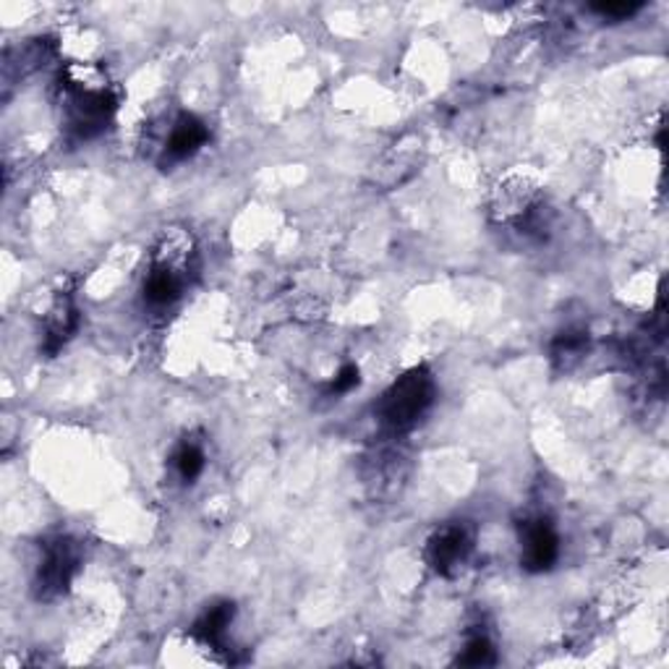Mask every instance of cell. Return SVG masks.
<instances>
[{
	"mask_svg": "<svg viewBox=\"0 0 669 669\" xmlns=\"http://www.w3.org/2000/svg\"><path fill=\"white\" fill-rule=\"evenodd\" d=\"M521 541H523L521 565L526 568L528 573H545L560 558V536L547 518L526 521Z\"/></svg>",
	"mask_w": 669,
	"mask_h": 669,
	"instance_id": "52a82bcc",
	"label": "cell"
},
{
	"mask_svg": "<svg viewBox=\"0 0 669 669\" xmlns=\"http://www.w3.org/2000/svg\"><path fill=\"white\" fill-rule=\"evenodd\" d=\"M586 346H588L586 330L568 327V330H562V333L558 335V341H554L552 356L568 367V363H571L573 359H581V354L586 350Z\"/></svg>",
	"mask_w": 669,
	"mask_h": 669,
	"instance_id": "4fadbf2b",
	"label": "cell"
},
{
	"mask_svg": "<svg viewBox=\"0 0 669 669\" xmlns=\"http://www.w3.org/2000/svg\"><path fill=\"white\" fill-rule=\"evenodd\" d=\"M79 330V311L69 296H61L52 303L48 320H45V354H58L69 337Z\"/></svg>",
	"mask_w": 669,
	"mask_h": 669,
	"instance_id": "9c48e42d",
	"label": "cell"
},
{
	"mask_svg": "<svg viewBox=\"0 0 669 669\" xmlns=\"http://www.w3.org/2000/svg\"><path fill=\"white\" fill-rule=\"evenodd\" d=\"M65 129L76 139H95L108 129L116 116L118 97L112 95L108 76L92 63H71L61 74Z\"/></svg>",
	"mask_w": 669,
	"mask_h": 669,
	"instance_id": "6da1fadb",
	"label": "cell"
},
{
	"mask_svg": "<svg viewBox=\"0 0 669 669\" xmlns=\"http://www.w3.org/2000/svg\"><path fill=\"white\" fill-rule=\"evenodd\" d=\"M432 403L434 377L427 367H416L390 384V390L382 395L380 406H377V414H380L382 427L387 432L401 434L414 429Z\"/></svg>",
	"mask_w": 669,
	"mask_h": 669,
	"instance_id": "7a4b0ae2",
	"label": "cell"
},
{
	"mask_svg": "<svg viewBox=\"0 0 669 669\" xmlns=\"http://www.w3.org/2000/svg\"><path fill=\"white\" fill-rule=\"evenodd\" d=\"M461 667H492L497 665V654L492 641L487 638V635H474L471 641H468L466 648H463V654L458 657Z\"/></svg>",
	"mask_w": 669,
	"mask_h": 669,
	"instance_id": "5bb4252c",
	"label": "cell"
},
{
	"mask_svg": "<svg viewBox=\"0 0 669 669\" xmlns=\"http://www.w3.org/2000/svg\"><path fill=\"white\" fill-rule=\"evenodd\" d=\"M359 382H361L359 367H356V363H346V367H343L341 372H337L333 380H330L327 393L330 395H346V393H350V390L359 387Z\"/></svg>",
	"mask_w": 669,
	"mask_h": 669,
	"instance_id": "9a60e30c",
	"label": "cell"
},
{
	"mask_svg": "<svg viewBox=\"0 0 669 669\" xmlns=\"http://www.w3.org/2000/svg\"><path fill=\"white\" fill-rule=\"evenodd\" d=\"M541 191L531 178L513 176L494 191L492 212L497 220L515 225L518 230H531L539 220Z\"/></svg>",
	"mask_w": 669,
	"mask_h": 669,
	"instance_id": "277c9868",
	"label": "cell"
},
{
	"mask_svg": "<svg viewBox=\"0 0 669 669\" xmlns=\"http://www.w3.org/2000/svg\"><path fill=\"white\" fill-rule=\"evenodd\" d=\"M174 463H176L178 476H181V481L194 483L199 476H202L204 463H207V461H204V450H202V445H199V442H183V445L178 447Z\"/></svg>",
	"mask_w": 669,
	"mask_h": 669,
	"instance_id": "7c38bea8",
	"label": "cell"
},
{
	"mask_svg": "<svg viewBox=\"0 0 669 669\" xmlns=\"http://www.w3.org/2000/svg\"><path fill=\"white\" fill-rule=\"evenodd\" d=\"M644 9V3H625V0H609V3H594L592 11L605 19H631L633 13Z\"/></svg>",
	"mask_w": 669,
	"mask_h": 669,
	"instance_id": "2e32d148",
	"label": "cell"
},
{
	"mask_svg": "<svg viewBox=\"0 0 669 669\" xmlns=\"http://www.w3.org/2000/svg\"><path fill=\"white\" fill-rule=\"evenodd\" d=\"M79 562H82V549L71 536H56L45 541L43 560L35 575L37 599L52 601L69 592L71 581L79 573Z\"/></svg>",
	"mask_w": 669,
	"mask_h": 669,
	"instance_id": "3957f363",
	"label": "cell"
},
{
	"mask_svg": "<svg viewBox=\"0 0 669 669\" xmlns=\"http://www.w3.org/2000/svg\"><path fill=\"white\" fill-rule=\"evenodd\" d=\"M187 283L189 275L176 273V270L150 267L147 280H144V301H147L152 309L170 307V303H176L178 298L183 296Z\"/></svg>",
	"mask_w": 669,
	"mask_h": 669,
	"instance_id": "8fae6325",
	"label": "cell"
},
{
	"mask_svg": "<svg viewBox=\"0 0 669 669\" xmlns=\"http://www.w3.org/2000/svg\"><path fill=\"white\" fill-rule=\"evenodd\" d=\"M423 163V144L419 136H406L393 144L372 168V187L380 191L401 189L410 178L421 170Z\"/></svg>",
	"mask_w": 669,
	"mask_h": 669,
	"instance_id": "5b68a950",
	"label": "cell"
},
{
	"mask_svg": "<svg viewBox=\"0 0 669 669\" xmlns=\"http://www.w3.org/2000/svg\"><path fill=\"white\" fill-rule=\"evenodd\" d=\"M474 547V536L468 526L463 523H447V526L437 528L432 539L427 541V562L434 573L453 575L463 562L468 560Z\"/></svg>",
	"mask_w": 669,
	"mask_h": 669,
	"instance_id": "8992f818",
	"label": "cell"
},
{
	"mask_svg": "<svg viewBox=\"0 0 669 669\" xmlns=\"http://www.w3.org/2000/svg\"><path fill=\"white\" fill-rule=\"evenodd\" d=\"M207 142H210L207 126L199 121L196 116H191V112H183V116L176 118L174 129H170L168 139H165V150H163L165 163L189 160V157L196 155Z\"/></svg>",
	"mask_w": 669,
	"mask_h": 669,
	"instance_id": "ba28073f",
	"label": "cell"
},
{
	"mask_svg": "<svg viewBox=\"0 0 669 669\" xmlns=\"http://www.w3.org/2000/svg\"><path fill=\"white\" fill-rule=\"evenodd\" d=\"M234 618H236L234 601H217V605L204 609L202 618L194 622V628H191V633H194V638L202 641L204 646L215 648V652H223L225 633H228Z\"/></svg>",
	"mask_w": 669,
	"mask_h": 669,
	"instance_id": "30bf717a",
	"label": "cell"
}]
</instances>
